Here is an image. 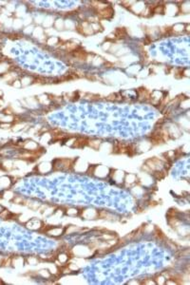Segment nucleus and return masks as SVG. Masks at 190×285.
<instances>
[{"label":"nucleus","mask_w":190,"mask_h":285,"mask_svg":"<svg viewBox=\"0 0 190 285\" xmlns=\"http://www.w3.org/2000/svg\"><path fill=\"white\" fill-rule=\"evenodd\" d=\"M11 214V212H10L9 210L3 209V210L0 211V219H2V220H10Z\"/></svg>","instance_id":"423d86ee"},{"label":"nucleus","mask_w":190,"mask_h":285,"mask_svg":"<svg viewBox=\"0 0 190 285\" xmlns=\"http://www.w3.org/2000/svg\"><path fill=\"white\" fill-rule=\"evenodd\" d=\"M14 87H21V82L18 81V80H14V83L11 84Z\"/></svg>","instance_id":"dca6fc26"},{"label":"nucleus","mask_w":190,"mask_h":285,"mask_svg":"<svg viewBox=\"0 0 190 285\" xmlns=\"http://www.w3.org/2000/svg\"><path fill=\"white\" fill-rule=\"evenodd\" d=\"M95 166H90V167H88V171H87V173L88 174V175H92V174H93L94 173V169H95Z\"/></svg>","instance_id":"2eb2a0df"},{"label":"nucleus","mask_w":190,"mask_h":285,"mask_svg":"<svg viewBox=\"0 0 190 285\" xmlns=\"http://www.w3.org/2000/svg\"><path fill=\"white\" fill-rule=\"evenodd\" d=\"M71 55L73 56V57H75L76 59H78V60H82V61H84V60H86L87 57H88V53H87V51H85L83 49H76L74 50L73 51H71Z\"/></svg>","instance_id":"f03ea898"},{"label":"nucleus","mask_w":190,"mask_h":285,"mask_svg":"<svg viewBox=\"0 0 190 285\" xmlns=\"http://www.w3.org/2000/svg\"><path fill=\"white\" fill-rule=\"evenodd\" d=\"M116 238V235L114 234H103L102 236L100 237V239H102V240H105V242H108V240H111L113 239H115Z\"/></svg>","instance_id":"6e6552de"},{"label":"nucleus","mask_w":190,"mask_h":285,"mask_svg":"<svg viewBox=\"0 0 190 285\" xmlns=\"http://www.w3.org/2000/svg\"><path fill=\"white\" fill-rule=\"evenodd\" d=\"M178 214H179V211L177 209H174V208H171V209H169V211L167 212V217L168 218H174V217H176Z\"/></svg>","instance_id":"9b49d317"},{"label":"nucleus","mask_w":190,"mask_h":285,"mask_svg":"<svg viewBox=\"0 0 190 285\" xmlns=\"http://www.w3.org/2000/svg\"><path fill=\"white\" fill-rule=\"evenodd\" d=\"M153 236H154L155 238H156L157 240H160V242H163V240H164V239H165L164 234V233L159 229L158 227H156V228H155V231L153 232Z\"/></svg>","instance_id":"39448f33"},{"label":"nucleus","mask_w":190,"mask_h":285,"mask_svg":"<svg viewBox=\"0 0 190 285\" xmlns=\"http://www.w3.org/2000/svg\"><path fill=\"white\" fill-rule=\"evenodd\" d=\"M164 11V6H156L153 13L155 14H163Z\"/></svg>","instance_id":"ddd939ff"},{"label":"nucleus","mask_w":190,"mask_h":285,"mask_svg":"<svg viewBox=\"0 0 190 285\" xmlns=\"http://www.w3.org/2000/svg\"><path fill=\"white\" fill-rule=\"evenodd\" d=\"M127 34V30L125 28H117L114 31V35L117 38H125Z\"/></svg>","instance_id":"20e7f679"},{"label":"nucleus","mask_w":190,"mask_h":285,"mask_svg":"<svg viewBox=\"0 0 190 285\" xmlns=\"http://www.w3.org/2000/svg\"><path fill=\"white\" fill-rule=\"evenodd\" d=\"M88 139L86 137H79L77 138L74 141L73 144H72V147H77V148H81V147H84L88 146Z\"/></svg>","instance_id":"7ed1b4c3"},{"label":"nucleus","mask_w":190,"mask_h":285,"mask_svg":"<svg viewBox=\"0 0 190 285\" xmlns=\"http://www.w3.org/2000/svg\"><path fill=\"white\" fill-rule=\"evenodd\" d=\"M76 30H77V31H79L80 33H82V34H84V33H84V29H82V28H81V27H77V28H76Z\"/></svg>","instance_id":"f3484780"},{"label":"nucleus","mask_w":190,"mask_h":285,"mask_svg":"<svg viewBox=\"0 0 190 285\" xmlns=\"http://www.w3.org/2000/svg\"><path fill=\"white\" fill-rule=\"evenodd\" d=\"M2 113L4 115H7V116H11L14 113V111H13V109H11V107H6V108H4V109L2 110Z\"/></svg>","instance_id":"f8f14e48"},{"label":"nucleus","mask_w":190,"mask_h":285,"mask_svg":"<svg viewBox=\"0 0 190 285\" xmlns=\"http://www.w3.org/2000/svg\"><path fill=\"white\" fill-rule=\"evenodd\" d=\"M88 146H91L94 149H98L100 146V141H95V140H88Z\"/></svg>","instance_id":"0eeeda50"},{"label":"nucleus","mask_w":190,"mask_h":285,"mask_svg":"<svg viewBox=\"0 0 190 285\" xmlns=\"http://www.w3.org/2000/svg\"><path fill=\"white\" fill-rule=\"evenodd\" d=\"M165 172H167V170L164 169L163 171H157V172H155V173H153V174H154L155 178L157 180H162L163 178H164L165 175H167V173H165Z\"/></svg>","instance_id":"1a4fd4ad"},{"label":"nucleus","mask_w":190,"mask_h":285,"mask_svg":"<svg viewBox=\"0 0 190 285\" xmlns=\"http://www.w3.org/2000/svg\"><path fill=\"white\" fill-rule=\"evenodd\" d=\"M13 202L14 203H17V204H24L25 200H24L23 197H21V196H14L13 198Z\"/></svg>","instance_id":"9d476101"},{"label":"nucleus","mask_w":190,"mask_h":285,"mask_svg":"<svg viewBox=\"0 0 190 285\" xmlns=\"http://www.w3.org/2000/svg\"><path fill=\"white\" fill-rule=\"evenodd\" d=\"M11 127V123H1L0 124V127L1 128H10Z\"/></svg>","instance_id":"4468645a"},{"label":"nucleus","mask_w":190,"mask_h":285,"mask_svg":"<svg viewBox=\"0 0 190 285\" xmlns=\"http://www.w3.org/2000/svg\"><path fill=\"white\" fill-rule=\"evenodd\" d=\"M2 96H3V92L0 90V98H2Z\"/></svg>","instance_id":"a211bd4d"},{"label":"nucleus","mask_w":190,"mask_h":285,"mask_svg":"<svg viewBox=\"0 0 190 285\" xmlns=\"http://www.w3.org/2000/svg\"><path fill=\"white\" fill-rule=\"evenodd\" d=\"M113 14H114V11H113L112 7H110V6H107V7L103 8V9L98 10V15L105 19L111 18L113 16Z\"/></svg>","instance_id":"f257e3e1"}]
</instances>
